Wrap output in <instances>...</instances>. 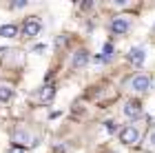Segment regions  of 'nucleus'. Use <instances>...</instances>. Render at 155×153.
I'll return each mask as SVG.
<instances>
[{
  "instance_id": "nucleus-1",
  "label": "nucleus",
  "mask_w": 155,
  "mask_h": 153,
  "mask_svg": "<svg viewBox=\"0 0 155 153\" xmlns=\"http://www.w3.org/2000/svg\"><path fill=\"white\" fill-rule=\"evenodd\" d=\"M13 142H16L18 149H22V147H36V138H33L25 127H18L16 131H13Z\"/></svg>"
},
{
  "instance_id": "nucleus-2",
  "label": "nucleus",
  "mask_w": 155,
  "mask_h": 153,
  "mask_svg": "<svg viewBox=\"0 0 155 153\" xmlns=\"http://www.w3.org/2000/svg\"><path fill=\"white\" fill-rule=\"evenodd\" d=\"M126 87L131 89V91H137V93H144L146 89L151 87V78L149 75H144V73H137V75H133V78L126 82Z\"/></svg>"
},
{
  "instance_id": "nucleus-3",
  "label": "nucleus",
  "mask_w": 155,
  "mask_h": 153,
  "mask_svg": "<svg viewBox=\"0 0 155 153\" xmlns=\"http://www.w3.org/2000/svg\"><path fill=\"white\" fill-rule=\"evenodd\" d=\"M120 142L124 144H137L140 142V131L135 127H124L120 131Z\"/></svg>"
},
{
  "instance_id": "nucleus-4",
  "label": "nucleus",
  "mask_w": 155,
  "mask_h": 153,
  "mask_svg": "<svg viewBox=\"0 0 155 153\" xmlns=\"http://www.w3.org/2000/svg\"><path fill=\"white\" fill-rule=\"evenodd\" d=\"M42 29V25H40V20L38 18H27L25 20V27H22V31H25V36L27 38H33V36H38Z\"/></svg>"
},
{
  "instance_id": "nucleus-5",
  "label": "nucleus",
  "mask_w": 155,
  "mask_h": 153,
  "mask_svg": "<svg viewBox=\"0 0 155 153\" xmlns=\"http://www.w3.org/2000/svg\"><path fill=\"white\" fill-rule=\"evenodd\" d=\"M111 29H113V33H117V36H122V33H126L131 29V22L126 16H117L113 18V22H111Z\"/></svg>"
},
{
  "instance_id": "nucleus-6",
  "label": "nucleus",
  "mask_w": 155,
  "mask_h": 153,
  "mask_svg": "<svg viewBox=\"0 0 155 153\" xmlns=\"http://www.w3.org/2000/svg\"><path fill=\"white\" fill-rule=\"evenodd\" d=\"M124 115H126V118H133V120L140 118V115H142V104L135 102V100L126 102V104H124Z\"/></svg>"
},
{
  "instance_id": "nucleus-7",
  "label": "nucleus",
  "mask_w": 155,
  "mask_h": 153,
  "mask_svg": "<svg viewBox=\"0 0 155 153\" xmlns=\"http://www.w3.org/2000/svg\"><path fill=\"white\" fill-rule=\"evenodd\" d=\"M129 60H131L135 67L144 65V60H146V53H144V49H142V47H133V49L129 51Z\"/></svg>"
},
{
  "instance_id": "nucleus-8",
  "label": "nucleus",
  "mask_w": 155,
  "mask_h": 153,
  "mask_svg": "<svg viewBox=\"0 0 155 153\" xmlns=\"http://www.w3.org/2000/svg\"><path fill=\"white\" fill-rule=\"evenodd\" d=\"M87 62H89V53L87 51H75L73 53V62H71L73 69H82Z\"/></svg>"
},
{
  "instance_id": "nucleus-9",
  "label": "nucleus",
  "mask_w": 155,
  "mask_h": 153,
  "mask_svg": "<svg viewBox=\"0 0 155 153\" xmlns=\"http://www.w3.org/2000/svg\"><path fill=\"white\" fill-rule=\"evenodd\" d=\"M11 98H13V87L7 85V82H0V100L7 102V100H11Z\"/></svg>"
},
{
  "instance_id": "nucleus-10",
  "label": "nucleus",
  "mask_w": 155,
  "mask_h": 153,
  "mask_svg": "<svg viewBox=\"0 0 155 153\" xmlns=\"http://www.w3.org/2000/svg\"><path fill=\"white\" fill-rule=\"evenodd\" d=\"M0 36H2V38H16V36H18V27H16V25H5V27H0Z\"/></svg>"
},
{
  "instance_id": "nucleus-11",
  "label": "nucleus",
  "mask_w": 155,
  "mask_h": 153,
  "mask_svg": "<svg viewBox=\"0 0 155 153\" xmlns=\"http://www.w3.org/2000/svg\"><path fill=\"white\" fill-rule=\"evenodd\" d=\"M53 89L51 87H42V91H40V100H45V102H49V100H51L53 98Z\"/></svg>"
},
{
  "instance_id": "nucleus-12",
  "label": "nucleus",
  "mask_w": 155,
  "mask_h": 153,
  "mask_svg": "<svg viewBox=\"0 0 155 153\" xmlns=\"http://www.w3.org/2000/svg\"><path fill=\"white\" fill-rule=\"evenodd\" d=\"M146 149L155 151V131H153V133H149V138H146Z\"/></svg>"
},
{
  "instance_id": "nucleus-13",
  "label": "nucleus",
  "mask_w": 155,
  "mask_h": 153,
  "mask_svg": "<svg viewBox=\"0 0 155 153\" xmlns=\"http://www.w3.org/2000/svg\"><path fill=\"white\" fill-rule=\"evenodd\" d=\"M111 55H113V47H111V45H104V58H111Z\"/></svg>"
},
{
  "instance_id": "nucleus-14",
  "label": "nucleus",
  "mask_w": 155,
  "mask_h": 153,
  "mask_svg": "<svg viewBox=\"0 0 155 153\" xmlns=\"http://www.w3.org/2000/svg\"><path fill=\"white\" fill-rule=\"evenodd\" d=\"M7 153H25V151H22V149H18V147H13V149H9Z\"/></svg>"
},
{
  "instance_id": "nucleus-15",
  "label": "nucleus",
  "mask_w": 155,
  "mask_h": 153,
  "mask_svg": "<svg viewBox=\"0 0 155 153\" xmlns=\"http://www.w3.org/2000/svg\"><path fill=\"white\" fill-rule=\"evenodd\" d=\"M27 2H25V0H20V2H13V7H16V9H20V7H25Z\"/></svg>"
}]
</instances>
